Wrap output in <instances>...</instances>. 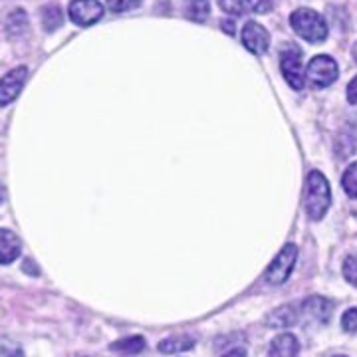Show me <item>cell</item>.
Returning <instances> with one entry per match:
<instances>
[{
  "instance_id": "cell-1",
  "label": "cell",
  "mask_w": 357,
  "mask_h": 357,
  "mask_svg": "<svg viewBox=\"0 0 357 357\" xmlns=\"http://www.w3.org/2000/svg\"><path fill=\"white\" fill-rule=\"evenodd\" d=\"M330 203H332V191L328 178L319 171H310L306 178V195H304L306 215L312 220H321L330 208Z\"/></svg>"
},
{
  "instance_id": "cell-2",
  "label": "cell",
  "mask_w": 357,
  "mask_h": 357,
  "mask_svg": "<svg viewBox=\"0 0 357 357\" xmlns=\"http://www.w3.org/2000/svg\"><path fill=\"white\" fill-rule=\"evenodd\" d=\"M290 26L294 32L304 38L306 42L318 44L328 38V24L324 20V16L312 8H298L290 14Z\"/></svg>"
},
{
  "instance_id": "cell-3",
  "label": "cell",
  "mask_w": 357,
  "mask_h": 357,
  "mask_svg": "<svg viewBox=\"0 0 357 357\" xmlns=\"http://www.w3.org/2000/svg\"><path fill=\"white\" fill-rule=\"evenodd\" d=\"M280 70L286 82L292 86L294 89H304L306 86V70H304V62H302V50L296 44H288L284 46L280 52Z\"/></svg>"
},
{
  "instance_id": "cell-4",
  "label": "cell",
  "mask_w": 357,
  "mask_h": 357,
  "mask_svg": "<svg viewBox=\"0 0 357 357\" xmlns=\"http://www.w3.org/2000/svg\"><path fill=\"white\" fill-rule=\"evenodd\" d=\"M296 258H298L296 244H286L280 252H278V256L272 260V264L268 266L266 274H264V280L270 286H282L284 282L290 278L294 264H296Z\"/></svg>"
},
{
  "instance_id": "cell-5",
  "label": "cell",
  "mask_w": 357,
  "mask_h": 357,
  "mask_svg": "<svg viewBox=\"0 0 357 357\" xmlns=\"http://www.w3.org/2000/svg\"><path fill=\"white\" fill-rule=\"evenodd\" d=\"M306 76L314 86L328 88L340 76V68H337V64H335V60H333L332 56L321 54V56H316V58L310 60V64L306 68Z\"/></svg>"
},
{
  "instance_id": "cell-6",
  "label": "cell",
  "mask_w": 357,
  "mask_h": 357,
  "mask_svg": "<svg viewBox=\"0 0 357 357\" xmlns=\"http://www.w3.org/2000/svg\"><path fill=\"white\" fill-rule=\"evenodd\" d=\"M68 14L74 24L91 26L103 16V4L100 0H72Z\"/></svg>"
},
{
  "instance_id": "cell-7",
  "label": "cell",
  "mask_w": 357,
  "mask_h": 357,
  "mask_svg": "<svg viewBox=\"0 0 357 357\" xmlns=\"http://www.w3.org/2000/svg\"><path fill=\"white\" fill-rule=\"evenodd\" d=\"M241 38H243L244 48L256 54V56L264 54L268 50V46H270V34L266 32V28L258 24V22H246L243 26Z\"/></svg>"
},
{
  "instance_id": "cell-8",
  "label": "cell",
  "mask_w": 357,
  "mask_h": 357,
  "mask_svg": "<svg viewBox=\"0 0 357 357\" xmlns=\"http://www.w3.org/2000/svg\"><path fill=\"white\" fill-rule=\"evenodd\" d=\"M274 0H218V6L227 14H266L272 8Z\"/></svg>"
},
{
  "instance_id": "cell-9",
  "label": "cell",
  "mask_w": 357,
  "mask_h": 357,
  "mask_svg": "<svg viewBox=\"0 0 357 357\" xmlns=\"http://www.w3.org/2000/svg\"><path fill=\"white\" fill-rule=\"evenodd\" d=\"M26 77H28V70L24 66L14 68L2 77V86H0V103H2V107L16 100V96L20 93V89L24 86Z\"/></svg>"
},
{
  "instance_id": "cell-10",
  "label": "cell",
  "mask_w": 357,
  "mask_h": 357,
  "mask_svg": "<svg viewBox=\"0 0 357 357\" xmlns=\"http://www.w3.org/2000/svg\"><path fill=\"white\" fill-rule=\"evenodd\" d=\"M302 307H304V314L307 318H312L318 324H328L330 318H332L335 304L332 300L321 298V296H310V298H306V302L302 304Z\"/></svg>"
},
{
  "instance_id": "cell-11",
  "label": "cell",
  "mask_w": 357,
  "mask_h": 357,
  "mask_svg": "<svg viewBox=\"0 0 357 357\" xmlns=\"http://www.w3.org/2000/svg\"><path fill=\"white\" fill-rule=\"evenodd\" d=\"M298 318H300L298 306L296 304H284V306L276 307L274 312L268 314L266 326L274 328V330H286V328H292Z\"/></svg>"
},
{
  "instance_id": "cell-12",
  "label": "cell",
  "mask_w": 357,
  "mask_h": 357,
  "mask_svg": "<svg viewBox=\"0 0 357 357\" xmlns=\"http://www.w3.org/2000/svg\"><path fill=\"white\" fill-rule=\"evenodd\" d=\"M300 344L292 333H280L272 340L268 357H298Z\"/></svg>"
},
{
  "instance_id": "cell-13",
  "label": "cell",
  "mask_w": 357,
  "mask_h": 357,
  "mask_svg": "<svg viewBox=\"0 0 357 357\" xmlns=\"http://www.w3.org/2000/svg\"><path fill=\"white\" fill-rule=\"evenodd\" d=\"M20 255V241L18 236L10 232V230H4L0 232V262L2 266L4 264H10Z\"/></svg>"
},
{
  "instance_id": "cell-14",
  "label": "cell",
  "mask_w": 357,
  "mask_h": 357,
  "mask_svg": "<svg viewBox=\"0 0 357 357\" xmlns=\"http://www.w3.org/2000/svg\"><path fill=\"white\" fill-rule=\"evenodd\" d=\"M197 344V340L189 335V333H181V335H171L159 344V351L165 356H173V354H181V351H189Z\"/></svg>"
},
{
  "instance_id": "cell-15",
  "label": "cell",
  "mask_w": 357,
  "mask_h": 357,
  "mask_svg": "<svg viewBox=\"0 0 357 357\" xmlns=\"http://www.w3.org/2000/svg\"><path fill=\"white\" fill-rule=\"evenodd\" d=\"M28 30V14L22 8H14L4 20V32L8 38H20Z\"/></svg>"
},
{
  "instance_id": "cell-16",
  "label": "cell",
  "mask_w": 357,
  "mask_h": 357,
  "mask_svg": "<svg viewBox=\"0 0 357 357\" xmlns=\"http://www.w3.org/2000/svg\"><path fill=\"white\" fill-rule=\"evenodd\" d=\"M40 20L46 32H54L56 28H60L64 22V13L58 4H46L42 10H40Z\"/></svg>"
},
{
  "instance_id": "cell-17",
  "label": "cell",
  "mask_w": 357,
  "mask_h": 357,
  "mask_svg": "<svg viewBox=\"0 0 357 357\" xmlns=\"http://www.w3.org/2000/svg\"><path fill=\"white\" fill-rule=\"evenodd\" d=\"M185 14L195 22H204L211 14V0H183Z\"/></svg>"
},
{
  "instance_id": "cell-18",
  "label": "cell",
  "mask_w": 357,
  "mask_h": 357,
  "mask_svg": "<svg viewBox=\"0 0 357 357\" xmlns=\"http://www.w3.org/2000/svg\"><path fill=\"white\" fill-rule=\"evenodd\" d=\"M145 349V340L141 335H131V337H123L119 342L112 344V351L123 354V356H135Z\"/></svg>"
},
{
  "instance_id": "cell-19",
  "label": "cell",
  "mask_w": 357,
  "mask_h": 357,
  "mask_svg": "<svg viewBox=\"0 0 357 357\" xmlns=\"http://www.w3.org/2000/svg\"><path fill=\"white\" fill-rule=\"evenodd\" d=\"M342 187L347 192V197L357 199V161L345 169L344 177H342Z\"/></svg>"
},
{
  "instance_id": "cell-20",
  "label": "cell",
  "mask_w": 357,
  "mask_h": 357,
  "mask_svg": "<svg viewBox=\"0 0 357 357\" xmlns=\"http://www.w3.org/2000/svg\"><path fill=\"white\" fill-rule=\"evenodd\" d=\"M344 278L357 288V255H349L344 260Z\"/></svg>"
},
{
  "instance_id": "cell-21",
  "label": "cell",
  "mask_w": 357,
  "mask_h": 357,
  "mask_svg": "<svg viewBox=\"0 0 357 357\" xmlns=\"http://www.w3.org/2000/svg\"><path fill=\"white\" fill-rule=\"evenodd\" d=\"M105 4L112 13H128V10L137 8L141 0H105Z\"/></svg>"
},
{
  "instance_id": "cell-22",
  "label": "cell",
  "mask_w": 357,
  "mask_h": 357,
  "mask_svg": "<svg viewBox=\"0 0 357 357\" xmlns=\"http://www.w3.org/2000/svg\"><path fill=\"white\" fill-rule=\"evenodd\" d=\"M342 328L347 333H357V307H349L342 316Z\"/></svg>"
},
{
  "instance_id": "cell-23",
  "label": "cell",
  "mask_w": 357,
  "mask_h": 357,
  "mask_svg": "<svg viewBox=\"0 0 357 357\" xmlns=\"http://www.w3.org/2000/svg\"><path fill=\"white\" fill-rule=\"evenodd\" d=\"M2 357H24V351L10 337H4L2 340Z\"/></svg>"
},
{
  "instance_id": "cell-24",
  "label": "cell",
  "mask_w": 357,
  "mask_h": 357,
  "mask_svg": "<svg viewBox=\"0 0 357 357\" xmlns=\"http://www.w3.org/2000/svg\"><path fill=\"white\" fill-rule=\"evenodd\" d=\"M347 102L357 105V76L347 84Z\"/></svg>"
},
{
  "instance_id": "cell-25",
  "label": "cell",
  "mask_w": 357,
  "mask_h": 357,
  "mask_svg": "<svg viewBox=\"0 0 357 357\" xmlns=\"http://www.w3.org/2000/svg\"><path fill=\"white\" fill-rule=\"evenodd\" d=\"M222 357H246V351H244L243 347H234V349H230L229 354H225Z\"/></svg>"
},
{
  "instance_id": "cell-26",
  "label": "cell",
  "mask_w": 357,
  "mask_h": 357,
  "mask_svg": "<svg viewBox=\"0 0 357 357\" xmlns=\"http://www.w3.org/2000/svg\"><path fill=\"white\" fill-rule=\"evenodd\" d=\"M34 264H32V260H26L24 262V270L28 272V274H32V276H36L38 274V268H32Z\"/></svg>"
},
{
  "instance_id": "cell-27",
  "label": "cell",
  "mask_w": 357,
  "mask_h": 357,
  "mask_svg": "<svg viewBox=\"0 0 357 357\" xmlns=\"http://www.w3.org/2000/svg\"><path fill=\"white\" fill-rule=\"evenodd\" d=\"M351 54H354V60L357 62V44H354V50H351Z\"/></svg>"
},
{
  "instance_id": "cell-28",
  "label": "cell",
  "mask_w": 357,
  "mask_h": 357,
  "mask_svg": "<svg viewBox=\"0 0 357 357\" xmlns=\"http://www.w3.org/2000/svg\"><path fill=\"white\" fill-rule=\"evenodd\" d=\"M333 357H347V356H333Z\"/></svg>"
}]
</instances>
